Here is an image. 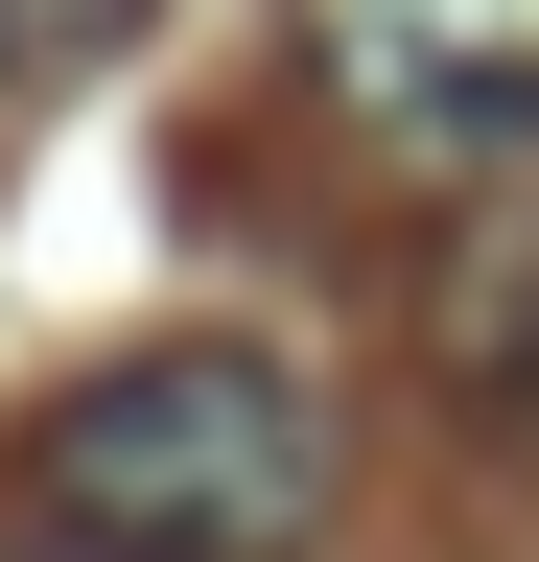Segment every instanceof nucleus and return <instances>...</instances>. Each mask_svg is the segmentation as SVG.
I'll use <instances>...</instances> for the list:
<instances>
[{"instance_id":"obj_1","label":"nucleus","mask_w":539,"mask_h":562,"mask_svg":"<svg viewBox=\"0 0 539 562\" xmlns=\"http://www.w3.org/2000/svg\"><path fill=\"white\" fill-rule=\"evenodd\" d=\"M24 492H47L94 562H282V539L328 516V398L282 375V351H235V328L94 351V375L24 422Z\"/></svg>"},{"instance_id":"obj_2","label":"nucleus","mask_w":539,"mask_h":562,"mask_svg":"<svg viewBox=\"0 0 539 562\" xmlns=\"http://www.w3.org/2000/svg\"><path fill=\"white\" fill-rule=\"evenodd\" d=\"M305 70L398 165H539V0H305Z\"/></svg>"},{"instance_id":"obj_3","label":"nucleus","mask_w":539,"mask_h":562,"mask_svg":"<svg viewBox=\"0 0 539 562\" xmlns=\"http://www.w3.org/2000/svg\"><path fill=\"white\" fill-rule=\"evenodd\" d=\"M423 375L493 469H539V188H469L423 258Z\"/></svg>"},{"instance_id":"obj_4","label":"nucleus","mask_w":539,"mask_h":562,"mask_svg":"<svg viewBox=\"0 0 539 562\" xmlns=\"http://www.w3.org/2000/svg\"><path fill=\"white\" fill-rule=\"evenodd\" d=\"M71 24H117V0H0V70H24V47H71Z\"/></svg>"}]
</instances>
